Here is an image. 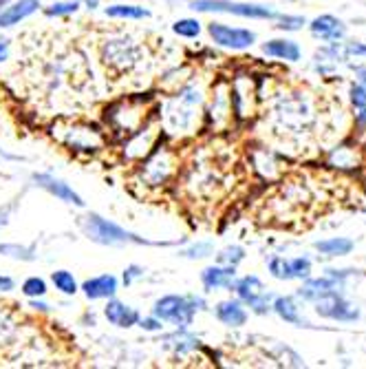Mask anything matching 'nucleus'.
<instances>
[{
    "mask_svg": "<svg viewBox=\"0 0 366 369\" xmlns=\"http://www.w3.org/2000/svg\"><path fill=\"white\" fill-rule=\"evenodd\" d=\"M194 11H221V14H234L241 18H278V14L267 5L252 3H232V0H194L190 5Z\"/></svg>",
    "mask_w": 366,
    "mask_h": 369,
    "instance_id": "1",
    "label": "nucleus"
},
{
    "mask_svg": "<svg viewBox=\"0 0 366 369\" xmlns=\"http://www.w3.org/2000/svg\"><path fill=\"white\" fill-rule=\"evenodd\" d=\"M82 228L90 239L100 241V244H111L113 246V244H128V241H137V244H141V239H135L130 233L122 230L120 226L102 219V217H97V214H88V217H84Z\"/></svg>",
    "mask_w": 366,
    "mask_h": 369,
    "instance_id": "2",
    "label": "nucleus"
},
{
    "mask_svg": "<svg viewBox=\"0 0 366 369\" xmlns=\"http://www.w3.org/2000/svg\"><path fill=\"white\" fill-rule=\"evenodd\" d=\"M316 312L320 316H324V319L342 321V323H351V321L360 319V310L340 295V290H333L326 297H322L320 301H316Z\"/></svg>",
    "mask_w": 366,
    "mask_h": 369,
    "instance_id": "3",
    "label": "nucleus"
},
{
    "mask_svg": "<svg viewBox=\"0 0 366 369\" xmlns=\"http://www.w3.org/2000/svg\"><path fill=\"white\" fill-rule=\"evenodd\" d=\"M194 305L183 297H164L154 303V316L159 321H170L175 325H190L194 316Z\"/></svg>",
    "mask_w": 366,
    "mask_h": 369,
    "instance_id": "4",
    "label": "nucleus"
},
{
    "mask_svg": "<svg viewBox=\"0 0 366 369\" xmlns=\"http://www.w3.org/2000/svg\"><path fill=\"white\" fill-rule=\"evenodd\" d=\"M139 54L141 51L133 40H111L104 47V60H106V65L120 71L133 69L139 62Z\"/></svg>",
    "mask_w": 366,
    "mask_h": 369,
    "instance_id": "5",
    "label": "nucleus"
},
{
    "mask_svg": "<svg viewBox=\"0 0 366 369\" xmlns=\"http://www.w3.org/2000/svg\"><path fill=\"white\" fill-rule=\"evenodd\" d=\"M207 31H210L212 40L216 45L228 47V49H247L256 40V36L250 29L228 27V24H223V22H212L210 27H207Z\"/></svg>",
    "mask_w": 366,
    "mask_h": 369,
    "instance_id": "6",
    "label": "nucleus"
},
{
    "mask_svg": "<svg viewBox=\"0 0 366 369\" xmlns=\"http://www.w3.org/2000/svg\"><path fill=\"white\" fill-rule=\"evenodd\" d=\"M311 33L320 38V40H340V38H344L347 27L342 24V20H337L335 16H318L309 24Z\"/></svg>",
    "mask_w": 366,
    "mask_h": 369,
    "instance_id": "7",
    "label": "nucleus"
},
{
    "mask_svg": "<svg viewBox=\"0 0 366 369\" xmlns=\"http://www.w3.org/2000/svg\"><path fill=\"white\" fill-rule=\"evenodd\" d=\"M340 288H342V283L335 281V278H331V276H324V278H309L307 276V283L298 290V297L305 299V301H313V303H316L322 297L329 295V292L340 290Z\"/></svg>",
    "mask_w": 366,
    "mask_h": 369,
    "instance_id": "8",
    "label": "nucleus"
},
{
    "mask_svg": "<svg viewBox=\"0 0 366 369\" xmlns=\"http://www.w3.org/2000/svg\"><path fill=\"white\" fill-rule=\"evenodd\" d=\"M35 182L38 186H42L45 190H49L51 195H56L60 197L62 201H69V203H75V206H84V201L82 197L75 193L73 188H69L64 182L56 180V177H51V175H35Z\"/></svg>",
    "mask_w": 366,
    "mask_h": 369,
    "instance_id": "9",
    "label": "nucleus"
},
{
    "mask_svg": "<svg viewBox=\"0 0 366 369\" xmlns=\"http://www.w3.org/2000/svg\"><path fill=\"white\" fill-rule=\"evenodd\" d=\"M40 3L38 0H18V3L5 7V11H0V27H11V24H18L27 16L35 14Z\"/></svg>",
    "mask_w": 366,
    "mask_h": 369,
    "instance_id": "10",
    "label": "nucleus"
},
{
    "mask_svg": "<svg viewBox=\"0 0 366 369\" xmlns=\"http://www.w3.org/2000/svg\"><path fill=\"white\" fill-rule=\"evenodd\" d=\"M104 316L117 327H133L139 321L137 310H133L130 305H124L120 301H111L106 308H104Z\"/></svg>",
    "mask_w": 366,
    "mask_h": 369,
    "instance_id": "11",
    "label": "nucleus"
},
{
    "mask_svg": "<svg viewBox=\"0 0 366 369\" xmlns=\"http://www.w3.org/2000/svg\"><path fill=\"white\" fill-rule=\"evenodd\" d=\"M82 290L88 299H111L117 292V278L113 274H102L95 278H88V281H84Z\"/></svg>",
    "mask_w": 366,
    "mask_h": 369,
    "instance_id": "12",
    "label": "nucleus"
},
{
    "mask_svg": "<svg viewBox=\"0 0 366 369\" xmlns=\"http://www.w3.org/2000/svg\"><path fill=\"white\" fill-rule=\"evenodd\" d=\"M237 272H234V265H225V268H205L201 274V281L207 290H218V288H232Z\"/></svg>",
    "mask_w": 366,
    "mask_h": 369,
    "instance_id": "13",
    "label": "nucleus"
},
{
    "mask_svg": "<svg viewBox=\"0 0 366 369\" xmlns=\"http://www.w3.org/2000/svg\"><path fill=\"white\" fill-rule=\"evenodd\" d=\"M216 319L223 325L241 327L247 321V312L243 310V305L239 301H223L216 305Z\"/></svg>",
    "mask_w": 366,
    "mask_h": 369,
    "instance_id": "14",
    "label": "nucleus"
},
{
    "mask_svg": "<svg viewBox=\"0 0 366 369\" xmlns=\"http://www.w3.org/2000/svg\"><path fill=\"white\" fill-rule=\"evenodd\" d=\"M263 54L269 56V58L298 62L300 60V47L294 40H269V42L263 45Z\"/></svg>",
    "mask_w": 366,
    "mask_h": 369,
    "instance_id": "15",
    "label": "nucleus"
},
{
    "mask_svg": "<svg viewBox=\"0 0 366 369\" xmlns=\"http://www.w3.org/2000/svg\"><path fill=\"white\" fill-rule=\"evenodd\" d=\"M273 310H276V314L280 316L283 321L287 323H294V325H307L303 319H300V312H298V305L292 297H278L273 299Z\"/></svg>",
    "mask_w": 366,
    "mask_h": 369,
    "instance_id": "16",
    "label": "nucleus"
},
{
    "mask_svg": "<svg viewBox=\"0 0 366 369\" xmlns=\"http://www.w3.org/2000/svg\"><path fill=\"white\" fill-rule=\"evenodd\" d=\"M316 250L326 254V257H347V254L353 250V241L347 237H333L326 241H318Z\"/></svg>",
    "mask_w": 366,
    "mask_h": 369,
    "instance_id": "17",
    "label": "nucleus"
},
{
    "mask_svg": "<svg viewBox=\"0 0 366 369\" xmlns=\"http://www.w3.org/2000/svg\"><path fill=\"white\" fill-rule=\"evenodd\" d=\"M234 290H237V295L245 303H252L260 292H263V283H260L256 276H243L241 281L234 283Z\"/></svg>",
    "mask_w": 366,
    "mask_h": 369,
    "instance_id": "18",
    "label": "nucleus"
},
{
    "mask_svg": "<svg viewBox=\"0 0 366 369\" xmlns=\"http://www.w3.org/2000/svg\"><path fill=\"white\" fill-rule=\"evenodd\" d=\"M106 16L111 18H133V20H141V18H148L150 11L137 7V5H111L106 7Z\"/></svg>",
    "mask_w": 366,
    "mask_h": 369,
    "instance_id": "19",
    "label": "nucleus"
},
{
    "mask_svg": "<svg viewBox=\"0 0 366 369\" xmlns=\"http://www.w3.org/2000/svg\"><path fill=\"white\" fill-rule=\"evenodd\" d=\"M342 60H351V62H356V69L360 67H366V45L362 42H349L342 47Z\"/></svg>",
    "mask_w": 366,
    "mask_h": 369,
    "instance_id": "20",
    "label": "nucleus"
},
{
    "mask_svg": "<svg viewBox=\"0 0 366 369\" xmlns=\"http://www.w3.org/2000/svg\"><path fill=\"white\" fill-rule=\"evenodd\" d=\"M51 281H54V285H56L60 292H64V295H75V292H77L75 278H73V274L67 272V270H58V272H54V276H51Z\"/></svg>",
    "mask_w": 366,
    "mask_h": 369,
    "instance_id": "21",
    "label": "nucleus"
},
{
    "mask_svg": "<svg viewBox=\"0 0 366 369\" xmlns=\"http://www.w3.org/2000/svg\"><path fill=\"white\" fill-rule=\"evenodd\" d=\"M173 31L181 38H197L201 31V24L199 20H192V18H183L179 22L173 24Z\"/></svg>",
    "mask_w": 366,
    "mask_h": 369,
    "instance_id": "22",
    "label": "nucleus"
},
{
    "mask_svg": "<svg viewBox=\"0 0 366 369\" xmlns=\"http://www.w3.org/2000/svg\"><path fill=\"white\" fill-rule=\"evenodd\" d=\"M269 272L276 278H280V281H292V278H294L292 268H289V261H285L280 257H273L269 261Z\"/></svg>",
    "mask_w": 366,
    "mask_h": 369,
    "instance_id": "23",
    "label": "nucleus"
},
{
    "mask_svg": "<svg viewBox=\"0 0 366 369\" xmlns=\"http://www.w3.org/2000/svg\"><path fill=\"white\" fill-rule=\"evenodd\" d=\"M22 292H24L27 297H31V299L45 297V295H47V283L42 281V278L31 276V278H27V281L22 283Z\"/></svg>",
    "mask_w": 366,
    "mask_h": 369,
    "instance_id": "24",
    "label": "nucleus"
},
{
    "mask_svg": "<svg viewBox=\"0 0 366 369\" xmlns=\"http://www.w3.org/2000/svg\"><path fill=\"white\" fill-rule=\"evenodd\" d=\"M245 259V250L241 246H232V248H225L223 252L218 254V263L223 265H237Z\"/></svg>",
    "mask_w": 366,
    "mask_h": 369,
    "instance_id": "25",
    "label": "nucleus"
},
{
    "mask_svg": "<svg viewBox=\"0 0 366 369\" xmlns=\"http://www.w3.org/2000/svg\"><path fill=\"white\" fill-rule=\"evenodd\" d=\"M80 3L77 0H67V3H56L47 9V16H67V14H75Z\"/></svg>",
    "mask_w": 366,
    "mask_h": 369,
    "instance_id": "26",
    "label": "nucleus"
},
{
    "mask_svg": "<svg viewBox=\"0 0 366 369\" xmlns=\"http://www.w3.org/2000/svg\"><path fill=\"white\" fill-rule=\"evenodd\" d=\"M289 268H292L294 278H307V276L311 274V261H309V259H303V257H298V259H292V261H289Z\"/></svg>",
    "mask_w": 366,
    "mask_h": 369,
    "instance_id": "27",
    "label": "nucleus"
},
{
    "mask_svg": "<svg viewBox=\"0 0 366 369\" xmlns=\"http://www.w3.org/2000/svg\"><path fill=\"white\" fill-rule=\"evenodd\" d=\"M305 24L307 20L303 16H280V24H276V27L285 31H298V29H303Z\"/></svg>",
    "mask_w": 366,
    "mask_h": 369,
    "instance_id": "28",
    "label": "nucleus"
},
{
    "mask_svg": "<svg viewBox=\"0 0 366 369\" xmlns=\"http://www.w3.org/2000/svg\"><path fill=\"white\" fill-rule=\"evenodd\" d=\"M351 104L356 107V109H364L366 107V86L364 84H353L351 86Z\"/></svg>",
    "mask_w": 366,
    "mask_h": 369,
    "instance_id": "29",
    "label": "nucleus"
},
{
    "mask_svg": "<svg viewBox=\"0 0 366 369\" xmlns=\"http://www.w3.org/2000/svg\"><path fill=\"white\" fill-rule=\"evenodd\" d=\"M14 323H11L9 319H7V314L3 312V314H0V343H3V340H7L11 334H14Z\"/></svg>",
    "mask_w": 366,
    "mask_h": 369,
    "instance_id": "30",
    "label": "nucleus"
},
{
    "mask_svg": "<svg viewBox=\"0 0 366 369\" xmlns=\"http://www.w3.org/2000/svg\"><path fill=\"white\" fill-rule=\"evenodd\" d=\"M207 252H210V244H201V246H194V248H190V250H186L183 254L186 257H207Z\"/></svg>",
    "mask_w": 366,
    "mask_h": 369,
    "instance_id": "31",
    "label": "nucleus"
},
{
    "mask_svg": "<svg viewBox=\"0 0 366 369\" xmlns=\"http://www.w3.org/2000/svg\"><path fill=\"white\" fill-rule=\"evenodd\" d=\"M141 327H143V329H150V332H157V329H161V321H157V319H143V321H141Z\"/></svg>",
    "mask_w": 366,
    "mask_h": 369,
    "instance_id": "32",
    "label": "nucleus"
},
{
    "mask_svg": "<svg viewBox=\"0 0 366 369\" xmlns=\"http://www.w3.org/2000/svg\"><path fill=\"white\" fill-rule=\"evenodd\" d=\"M11 288H14V281L7 276H0V290H11Z\"/></svg>",
    "mask_w": 366,
    "mask_h": 369,
    "instance_id": "33",
    "label": "nucleus"
},
{
    "mask_svg": "<svg viewBox=\"0 0 366 369\" xmlns=\"http://www.w3.org/2000/svg\"><path fill=\"white\" fill-rule=\"evenodd\" d=\"M356 120H358L360 126H366V107L360 109V113H358V118H356Z\"/></svg>",
    "mask_w": 366,
    "mask_h": 369,
    "instance_id": "34",
    "label": "nucleus"
},
{
    "mask_svg": "<svg viewBox=\"0 0 366 369\" xmlns=\"http://www.w3.org/2000/svg\"><path fill=\"white\" fill-rule=\"evenodd\" d=\"M5 58H7V45L0 42V60H5Z\"/></svg>",
    "mask_w": 366,
    "mask_h": 369,
    "instance_id": "35",
    "label": "nucleus"
},
{
    "mask_svg": "<svg viewBox=\"0 0 366 369\" xmlns=\"http://www.w3.org/2000/svg\"><path fill=\"white\" fill-rule=\"evenodd\" d=\"M31 308H35V310H47V305H45V303H38V301H33V303H31Z\"/></svg>",
    "mask_w": 366,
    "mask_h": 369,
    "instance_id": "36",
    "label": "nucleus"
},
{
    "mask_svg": "<svg viewBox=\"0 0 366 369\" xmlns=\"http://www.w3.org/2000/svg\"><path fill=\"white\" fill-rule=\"evenodd\" d=\"M7 3H9V0H0V11H3V7H5Z\"/></svg>",
    "mask_w": 366,
    "mask_h": 369,
    "instance_id": "37",
    "label": "nucleus"
}]
</instances>
